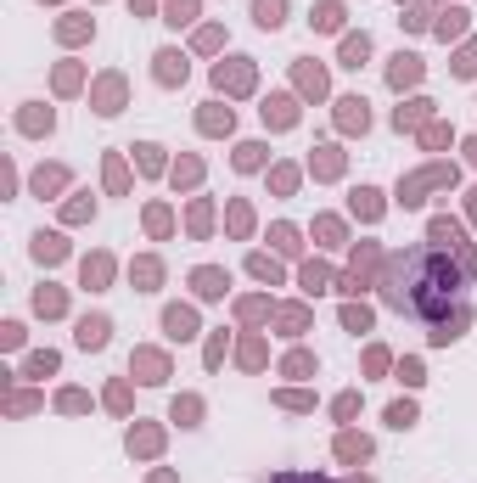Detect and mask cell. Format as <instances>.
Masks as SVG:
<instances>
[{"mask_svg": "<svg viewBox=\"0 0 477 483\" xmlns=\"http://www.w3.org/2000/svg\"><path fill=\"white\" fill-rule=\"evenodd\" d=\"M28 371H34V377H45V371H57V354H34V360H28Z\"/></svg>", "mask_w": 477, "mask_h": 483, "instance_id": "obj_35", "label": "cell"}, {"mask_svg": "<svg viewBox=\"0 0 477 483\" xmlns=\"http://www.w3.org/2000/svg\"><path fill=\"white\" fill-rule=\"evenodd\" d=\"M398 377H404V382L415 388V382H421V360H404V365H398Z\"/></svg>", "mask_w": 477, "mask_h": 483, "instance_id": "obj_41", "label": "cell"}, {"mask_svg": "<svg viewBox=\"0 0 477 483\" xmlns=\"http://www.w3.org/2000/svg\"><path fill=\"white\" fill-rule=\"evenodd\" d=\"M337 107H343V113H337L343 130H365V118H371V113H365V96H343Z\"/></svg>", "mask_w": 477, "mask_h": 483, "instance_id": "obj_7", "label": "cell"}, {"mask_svg": "<svg viewBox=\"0 0 477 483\" xmlns=\"http://www.w3.org/2000/svg\"><path fill=\"white\" fill-rule=\"evenodd\" d=\"M34 309H40V315H57V309H62V292H57V287H40V292H34Z\"/></svg>", "mask_w": 477, "mask_h": 483, "instance_id": "obj_20", "label": "cell"}, {"mask_svg": "<svg viewBox=\"0 0 477 483\" xmlns=\"http://www.w3.org/2000/svg\"><path fill=\"white\" fill-rule=\"evenodd\" d=\"M163 331H168L174 343H185V337H197V315L174 304V309H163Z\"/></svg>", "mask_w": 477, "mask_h": 483, "instance_id": "obj_2", "label": "cell"}, {"mask_svg": "<svg viewBox=\"0 0 477 483\" xmlns=\"http://www.w3.org/2000/svg\"><path fill=\"white\" fill-rule=\"evenodd\" d=\"M214 79H219V90H253V68H247V62H231V68H219Z\"/></svg>", "mask_w": 477, "mask_h": 483, "instance_id": "obj_11", "label": "cell"}, {"mask_svg": "<svg viewBox=\"0 0 477 483\" xmlns=\"http://www.w3.org/2000/svg\"><path fill=\"white\" fill-rule=\"evenodd\" d=\"M57 186H62V169H45V174H34V191H40V197H45V191H57Z\"/></svg>", "mask_w": 477, "mask_h": 483, "instance_id": "obj_30", "label": "cell"}, {"mask_svg": "<svg viewBox=\"0 0 477 483\" xmlns=\"http://www.w3.org/2000/svg\"><path fill=\"white\" fill-rule=\"evenodd\" d=\"M377 208H382V203H377V191H354V214H365V220H377Z\"/></svg>", "mask_w": 477, "mask_h": 483, "instance_id": "obj_25", "label": "cell"}, {"mask_svg": "<svg viewBox=\"0 0 477 483\" xmlns=\"http://www.w3.org/2000/svg\"><path fill=\"white\" fill-rule=\"evenodd\" d=\"M197 17V0H168V23L180 28V23H191Z\"/></svg>", "mask_w": 477, "mask_h": 483, "instance_id": "obj_23", "label": "cell"}, {"mask_svg": "<svg viewBox=\"0 0 477 483\" xmlns=\"http://www.w3.org/2000/svg\"><path fill=\"white\" fill-rule=\"evenodd\" d=\"M258 163H264V147H253V141L236 147V169H258Z\"/></svg>", "mask_w": 477, "mask_h": 483, "instance_id": "obj_26", "label": "cell"}, {"mask_svg": "<svg viewBox=\"0 0 477 483\" xmlns=\"http://www.w3.org/2000/svg\"><path fill=\"white\" fill-rule=\"evenodd\" d=\"M107 186H113V191H124V163H118V158H107Z\"/></svg>", "mask_w": 477, "mask_h": 483, "instance_id": "obj_37", "label": "cell"}, {"mask_svg": "<svg viewBox=\"0 0 477 483\" xmlns=\"http://www.w3.org/2000/svg\"><path fill=\"white\" fill-rule=\"evenodd\" d=\"M365 57H371V40H365V34H348V40H343V68H360Z\"/></svg>", "mask_w": 477, "mask_h": 483, "instance_id": "obj_15", "label": "cell"}, {"mask_svg": "<svg viewBox=\"0 0 477 483\" xmlns=\"http://www.w3.org/2000/svg\"><path fill=\"white\" fill-rule=\"evenodd\" d=\"M197 416H202V404H197V399H174V421H185V427H191Z\"/></svg>", "mask_w": 477, "mask_h": 483, "instance_id": "obj_29", "label": "cell"}, {"mask_svg": "<svg viewBox=\"0 0 477 483\" xmlns=\"http://www.w3.org/2000/svg\"><path fill=\"white\" fill-rule=\"evenodd\" d=\"M455 74H477V45H466V51H461V62H455Z\"/></svg>", "mask_w": 477, "mask_h": 483, "instance_id": "obj_38", "label": "cell"}, {"mask_svg": "<svg viewBox=\"0 0 477 483\" xmlns=\"http://www.w3.org/2000/svg\"><path fill=\"white\" fill-rule=\"evenodd\" d=\"M202 130H208V135L231 130V107H225V113H219V107H208V113H202Z\"/></svg>", "mask_w": 477, "mask_h": 483, "instance_id": "obj_21", "label": "cell"}, {"mask_svg": "<svg viewBox=\"0 0 477 483\" xmlns=\"http://www.w3.org/2000/svg\"><path fill=\"white\" fill-rule=\"evenodd\" d=\"M264 124H275V130L298 124V107H292V96H270V101H264Z\"/></svg>", "mask_w": 477, "mask_h": 483, "instance_id": "obj_4", "label": "cell"}, {"mask_svg": "<svg viewBox=\"0 0 477 483\" xmlns=\"http://www.w3.org/2000/svg\"><path fill=\"white\" fill-rule=\"evenodd\" d=\"M388 421H393V427H410V421H415V404H410V399L388 404Z\"/></svg>", "mask_w": 477, "mask_h": 483, "instance_id": "obj_24", "label": "cell"}, {"mask_svg": "<svg viewBox=\"0 0 477 483\" xmlns=\"http://www.w3.org/2000/svg\"><path fill=\"white\" fill-rule=\"evenodd\" d=\"M253 23L258 28H281L287 23V0H253Z\"/></svg>", "mask_w": 477, "mask_h": 483, "instance_id": "obj_6", "label": "cell"}, {"mask_svg": "<svg viewBox=\"0 0 477 483\" xmlns=\"http://www.w3.org/2000/svg\"><path fill=\"white\" fill-rule=\"evenodd\" d=\"M107 270H113L107 258H84V287H101V281H107Z\"/></svg>", "mask_w": 477, "mask_h": 483, "instance_id": "obj_22", "label": "cell"}, {"mask_svg": "<svg viewBox=\"0 0 477 483\" xmlns=\"http://www.w3.org/2000/svg\"><path fill=\"white\" fill-rule=\"evenodd\" d=\"M270 237H275V247H281V253H298V231H292V225H275Z\"/></svg>", "mask_w": 477, "mask_h": 483, "instance_id": "obj_28", "label": "cell"}, {"mask_svg": "<svg viewBox=\"0 0 477 483\" xmlns=\"http://www.w3.org/2000/svg\"><path fill=\"white\" fill-rule=\"evenodd\" d=\"M337 455H343V461H365V455H371V438H365V433H343V438H337Z\"/></svg>", "mask_w": 477, "mask_h": 483, "instance_id": "obj_12", "label": "cell"}, {"mask_svg": "<svg viewBox=\"0 0 477 483\" xmlns=\"http://www.w3.org/2000/svg\"><path fill=\"white\" fill-rule=\"evenodd\" d=\"M309 23H315L320 34H331V28H343V6H331V0H326V6H315V11H309Z\"/></svg>", "mask_w": 477, "mask_h": 483, "instance_id": "obj_16", "label": "cell"}, {"mask_svg": "<svg viewBox=\"0 0 477 483\" xmlns=\"http://www.w3.org/2000/svg\"><path fill=\"white\" fill-rule=\"evenodd\" d=\"M281 483H320V478H281Z\"/></svg>", "mask_w": 477, "mask_h": 483, "instance_id": "obj_42", "label": "cell"}, {"mask_svg": "<svg viewBox=\"0 0 477 483\" xmlns=\"http://www.w3.org/2000/svg\"><path fill=\"white\" fill-rule=\"evenodd\" d=\"M62 253H68V247H62V237H45V231L34 237V258H40V264H57Z\"/></svg>", "mask_w": 477, "mask_h": 483, "instance_id": "obj_17", "label": "cell"}, {"mask_svg": "<svg viewBox=\"0 0 477 483\" xmlns=\"http://www.w3.org/2000/svg\"><path fill=\"white\" fill-rule=\"evenodd\" d=\"M135 371H141V382H163V377H168V365H163V354H146V348L135 354Z\"/></svg>", "mask_w": 477, "mask_h": 483, "instance_id": "obj_13", "label": "cell"}, {"mask_svg": "<svg viewBox=\"0 0 477 483\" xmlns=\"http://www.w3.org/2000/svg\"><path fill=\"white\" fill-rule=\"evenodd\" d=\"M135 281H146V292H152V281H158V264H152V258H141V264H135Z\"/></svg>", "mask_w": 477, "mask_h": 483, "instance_id": "obj_34", "label": "cell"}, {"mask_svg": "<svg viewBox=\"0 0 477 483\" xmlns=\"http://www.w3.org/2000/svg\"><path fill=\"white\" fill-rule=\"evenodd\" d=\"M287 371H292V377H309V371H315V360H309V354H292V360H287Z\"/></svg>", "mask_w": 477, "mask_h": 483, "instance_id": "obj_36", "label": "cell"}, {"mask_svg": "<svg viewBox=\"0 0 477 483\" xmlns=\"http://www.w3.org/2000/svg\"><path fill=\"white\" fill-rule=\"evenodd\" d=\"M253 275H258V281H275V258L258 253V258H253Z\"/></svg>", "mask_w": 477, "mask_h": 483, "instance_id": "obj_33", "label": "cell"}, {"mask_svg": "<svg viewBox=\"0 0 477 483\" xmlns=\"http://www.w3.org/2000/svg\"><path fill=\"white\" fill-rule=\"evenodd\" d=\"M298 84H304L309 96H320V90H326V74H320V68H298Z\"/></svg>", "mask_w": 477, "mask_h": 483, "instance_id": "obj_27", "label": "cell"}, {"mask_svg": "<svg viewBox=\"0 0 477 483\" xmlns=\"http://www.w3.org/2000/svg\"><path fill=\"white\" fill-rule=\"evenodd\" d=\"M461 275H466V270H455L444 253L410 247V253H398L393 270H388V304L438 326L455 304H461Z\"/></svg>", "mask_w": 477, "mask_h": 483, "instance_id": "obj_1", "label": "cell"}, {"mask_svg": "<svg viewBox=\"0 0 477 483\" xmlns=\"http://www.w3.org/2000/svg\"><path fill=\"white\" fill-rule=\"evenodd\" d=\"M191 287H197L202 298H225V287H231V281H225V270H197V275H191Z\"/></svg>", "mask_w": 477, "mask_h": 483, "instance_id": "obj_8", "label": "cell"}, {"mask_svg": "<svg viewBox=\"0 0 477 483\" xmlns=\"http://www.w3.org/2000/svg\"><path fill=\"white\" fill-rule=\"evenodd\" d=\"M23 130H51V113H23Z\"/></svg>", "mask_w": 477, "mask_h": 483, "instance_id": "obj_40", "label": "cell"}, {"mask_svg": "<svg viewBox=\"0 0 477 483\" xmlns=\"http://www.w3.org/2000/svg\"><path fill=\"white\" fill-rule=\"evenodd\" d=\"M304 287H309V292H320V287H326V270H320V264H309V270H304Z\"/></svg>", "mask_w": 477, "mask_h": 483, "instance_id": "obj_39", "label": "cell"}, {"mask_svg": "<svg viewBox=\"0 0 477 483\" xmlns=\"http://www.w3.org/2000/svg\"><path fill=\"white\" fill-rule=\"evenodd\" d=\"M432 242H444V247H466V242H461V225H455V220H432Z\"/></svg>", "mask_w": 477, "mask_h": 483, "instance_id": "obj_18", "label": "cell"}, {"mask_svg": "<svg viewBox=\"0 0 477 483\" xmlns=\"http://www.w3.org/2000/svg\"><path fill=\"white\" fill-rule=\"evenodd\" d=\"M472 214H477V203H472Z\"/></svg>", "mask_w": 477, "mask_h": 483, "instance_id": "obj_44", "label": "cell"}, {"mask_svg": "<svg viewBox=\"0 0 477 483\" xmlns=\"http://www.w3.org/2000/svg\"><path fill=\"white\" fill-rule=\"evenodd\" d=\"M466 152H472V163H477V141H472V147H466Z\"/></svg>", "mask_w": 477, "mask_h": 483, "instance_id": "obj_43", "label": "cell"}, {"mask_svg": "<svg viewBox=\"0 0 477 483\" xmlns=\"http://www.w3.org/2000/svg\"><path fill=\"white\" fill-rule=\"evenodd\" d=\"M427 113H432V101H427V96H415V101H404V107L393 113V124H398V130H415Z\"/></svg>", "mask_w": 477, "mask_h": 483, "instance_id": "obj_10", "label": "cell"}, {"mask_svg": "<svg viewBox=\"0 0 477 483\" xmlns=\"http://www.w3.org/2000/svg\"><path fill=\"white\" fill-rule=\"evenodd\" d=\"M466 321H472V309H466V304H455L444 321L432 326V343H449V337H461V331H466Z\"/></svg>", "mask_w": 477, "mask_h": 483, "instance_id": "obj_3", "label": "cell"}, {"mask_svg": "<svg viewBox=\"0 0 477 483\" xmlns=\"http://www.w3.org/2000/svg\"><path fill=\"white\" fill-rule=\"evenodd\" d=\"M107 331H113L107 315H84V321H79V348H101V343H107Z\"/></svg>", "mask_w": 477, "mask_h": 483, "instance_id": "obj_5", "label": "cell"}, {"mask_svg": "<svg viewBox=\"0 0 477 483\" xmlns=\"http://www.w3.org/2000/svg\"><path fill=\"white\" fill-rule=\"evenodd\" d=\"M388 79H393V90L415 84V79H421V57H404V51H398V57H393V74H388Z\"/></svg>", "mask_w": 477, "mask_h": 483, "instance_id": "obj_9", "label": "cell"}, {"mask_svg": "<svg viewBox=\"0 0 477 483\" xmlns=\"http://www.w3.org/2000/svg\"><path fill=\"white\" fill-rule=\"evenodd\" d=\"M461 28H466V11H449V17L438 23V34H444V40H449V34H461Z\"/></svg>", "mask_w": 477, "mask_h": 483, "instance_id": "obj_32", "label": "cell"}, {"mask_svg": "<svg viewBox=\"0 0 477 483\" xmlns=\"http://www.w3.org/2000/svg\"><path fill=\"white\" fill-rule=\"evenodd\" d=\"M354 483H365V478H354Z\"/></svg>", "mask_w": 477, "mask_h": 483, "instance_id": "obj_45", "label": "cell"}, {"mask_svg": "<svg viewBox=\"0 0 477 483\" xmlns=\"http://www.w3.org/2000/svg\"><path fill=\"white\" fill-rule=\"evenodd\" d=\"M158 79H163V84L185 79V57H180V51H158Z\"/></svg>", "mask_w": 477, "mask_h": 483, "instance_id": "obj_14", "label": "cell"}, {"mask_svg": "<svg viewBox=\"0 0 477 483\" xmlns=\"http://www.w3.org/2000/svg\"><path fill=\"white\" fill-rule=\"evenodd\" d=\"M337 169H343V158H337V152L326 147V152H320V158H315V174H337Z\"/></svg>", "mask_w": 477, "mask_h": 483, "instance_id": "obj_31", "label": "cell"}, {"mask_svg": "<svg viewBox=\"0 0 477 483\" xmlns=\"http://www.w3.org/2000/svg\"><path fill=\"white\" fill-rule=\"evenodd\" d=\"M343 326H348V331H371V309H365V304H348V309H343Z\"/></svg>", "mask_w": 477, "mask_h": 483, "instance_id": "obj_19", "label": "cell"}]
</instances>
